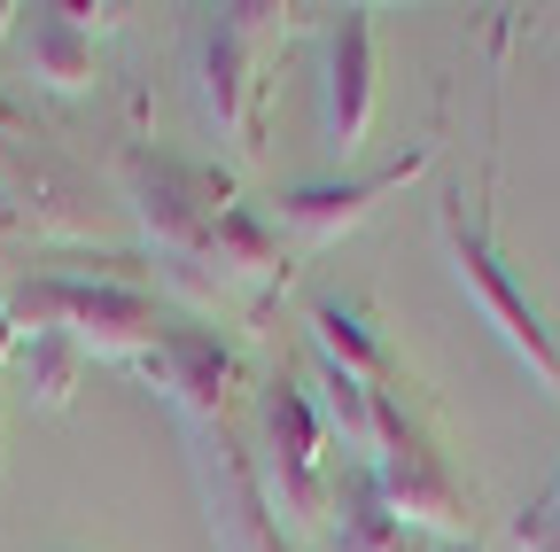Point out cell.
Here are the masks:
<instances>
[{"instance_id":"cell-4","label":"cell","mask_w":560,"mask_h":552,"mask_svg":"<svg viewBox=\"0 0 560 552\" xmlns=\"http://www.w3.org/2000/svg\"><path fill=\"white\" fill-rule=\"evenodd\" d=\"M382 514L405 529V521H459V498H452V482H444V467L420 451V444H397L389 436V451H382Z\"/></svg>"},{"instance_id":"cell-10","label":"cell","mask_w":560,"mask_h":552,"mask_svg":"<svg viewBox=\"0 0 560 552\" xmlns=\"http://www.w3.org/2000/svg\"><path fill=\"white\" fill-rule=\"evenodd\" d=\"M335 552H405V529L382 514V498H359L335 529Z\"/></svg>"},{"instance_id":"cell-7","label":"cell","mask_w":560,"mask_h":552,"mask_svg":"<svg viewBox=\"0 0 560 552\" xmlns=\"http://www.w3.org/2000/svg\"><path fill=\"white\" fill-rule=\"evenodd\" d=\"M405 172H412V156H405L397 172H382V179H359V187H296L289 202H280V226L304 234V242H327V234H342V226H359L366 202H374L382 187H397Z\"/></svg>"},{"instance_id":"cell-11","label":"cell","mask_w":560,"mask_h":552,"mask_svg":"<svg viewBox=\"0 0 560 552\" xmlns=\"http://www.w3.org/2000/svg\"><path fill=\"white\" fill-rule=\"evenodd\" d=\"M16 351V327H9V312H0V359H9Z\"/></svg>"},{"instance_id":"cell-2","label":"cell","mask_w":560,"mask_h":552,"mask_svg":"<svg viewBox=\"0 0 560 552\" xmlns=\"http://www.w3.org/2000/svg\"><path fill=\"white\" fill-rule=\"evenodd\" d=\"M452 272L467 281V296H475V304H482L490 319H499V334H506L514 351H522V359L537 366V381H545V389L560 397V359H552V342H545L537 312H529V304H522V296L506 289V272H499V257H490V249H482L475 234H459V226H452Z\"/></svg>"},{"instance_id":"cell-3","label":"cell","mask_w":560,"mask_h":552,"mask_svg":"<svg viewBox=\"0 0 560 552\" xmlns=\"http://www.w3.org/2000/svg\"><path fill=\"white\" fill-rule=\"evenodd\" d=\"M374 109V47H366V16H350L335 32V62H327V141L350 156Z\"/></svg>"},{"instance_id":"cell-1","label":"cell","mask_w":560,"mask_h":552,"mask_svg":"<svg viewBox=\"0 0 560 552\" xmlns=\"http://www.w3.org/2000/svg\"><path fill=\"white\" fill-rule=\"evenodd\" d=\"M9 319H24L32 334H70L79 351H102V359H132L149 351L156 334V304L132 296V289H79V281H32L9 296Z\"/></svg>"},{"instance_id":"cell-6","label":"cell","mask_w":560,"mask_h":552,"mask_svg":"<svg viewBox=\"0 0 560 552\" xmlns=\"http://www.w3.org/2000/svg\"><path fill=\"white\" fill-rule=\"evenodd\" d=\"M149 374L164 381V397H172L179 412H195V421H202V412L226 397V381H234V359H226L210 334H164Z\"/></svg>"},{"instance_id":"cell-5","label":"cell","mask_w":560,"mask_h":552,"mask_svg":"<svg viewBox=\"0 0 560 552\" xmlns=\"http://www.w3.org/2000/svg\"><path fill=\"white\" fill-rule=\"evenodd\" d=\"M272 491L289 514H312L319 506V428H312V404L296 389L272 397Z\"/></svg>"},{"instance_id":"cell-12","label":"cell","mask_w":560,"mask_h":552,"mask_svg":"<svg viewBox=\"0 0 560 552\" xmlns=\"http://www.w3.org/2000/svg\"><path fill=\"white\" fill-rule=\"evenodd\" d=\"M0 32H9V9H0Z\"/></svg>"},{"instance_id":"cell-8","label":"cell","mask_w":560,"mask_h":552,"mask_svg":"<svg viewBox=\"0 0 560 552\" xmlns=\"http://www.w3.org/2000/svg\"><path fill=\"white\" fill-rule=\"evenodd\" d=\"M24 55H32V79H47V86H86L94 79V47H86V32L70 24L62 9H39L32 16Z\"/></svg>"},{"instance_id":"cell-9","label":"cell","mask_w":560,"mask_h":552,"mask_svg":"<svg viewBox=\"0 0 560 552\" xmlns=\"http://www.w3.org/2000/svg\"><path fill=\"white\" fill-rule=\"evenodd\" d=\"M24 381H32L39 404H62L70 381H79V342L70 334H32L24 342Z\"/></svg>"}]
</instances>
